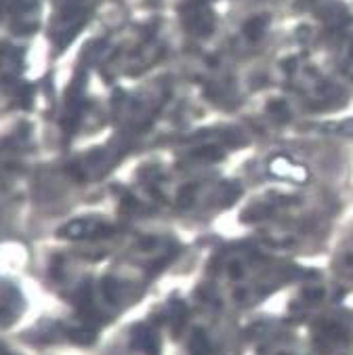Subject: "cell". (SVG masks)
<instances>
[{
	"mask_svg": "<svg viewBox=\"0 0 353 355\" xmlns=\"http://www.w3.org/2000/svg\"><path fill=\"white\" fill-rule=\"evenodd\" d=\"M265 28H267V17H252L246 21V26H244V34L248 40H259L265 32Z\"/></svg>",
	"mask_w": 353,
	"mask_h": 355,
	"instance_id": "obj_9",
	"label": "cell"
},
{
	"mask_svg": "<svg viewBox=\"0 0 353 355\" xmlns=\"http://www.w3.org/2000/svg\"><path fill=\"white\" fill-rule=\"evenodd\" d=\"M351 59H353V42H351Z\"/></svg>",
	"mask_w": 353,
	"mask_h": 355,
	"instance_id": "obj_22",
	"label": "cell"
},
{
	"mask_svg": "<svg viewBox=\"0 0 353 355\" xmlns=\"http://www.w3.org/2000/svg\"><path fill=\"white\" fill-rule=\"evenodd\" d=\"M132 345L137 349H141L145 355H158L160 353L158 334L147 326H135V330H132Z\"/></svg>",
	"mask_w": 353,
	"mask_h": 355,
	"instance_id": "obj_3",
	"label": "cell"
},
{
	"mask_svg": "<svg viewBox=\"0 0 353 355\" xmlns=\"http://www.w3.org/2000/svg\"><path fill=\"white\" fill-rule=\"evenodd\" d=\"M153 246H156V240L149 238V240H143V244H141V250H149V248H153Z\"/></svg>",
	"mask_w": 353,
	"mask_h": 355,
	"instance_id": "obj_18",
	"label": "cell"
},
{
	"mask_svg": "<svg viewBox=\"0 0 353 355\" xmlns=\"http://www.w3.org/2000/svg\"><path fill=\"white\" fill-rule=\"evenodd\" d=\"M320 130L328 132V135H337V137H353V118L343 122H326L320 126Z\"/></svg>",
	"mask_w": 353,
	"mask_h": 355,
	"instance_id": "obj_8",
	"label": "cell"
},
{
	"mask_svg": "<svg viewBox=\"0 0 353 355\" xmlns=\"http://www.w3.org/2000/svg\"><path fill=\"white\" fill-rule=\"evenodd\" d=\"M240 193H242V187L240 185H233V183L223 185V189H221V204H223V206H231L236 200L240 198Z\"/></svg>",
	"mask_w": 353,
	"mask_h": 355,
	"instance_id": "obj_12",
	"label": "cell"
},
{
	"mask_svg": "<svg viewBox=\"0 0 353 355\" xmlns=\"http://www.w3.org/2000/svg\"><path fill=\"white\" fill-rule=\"evenodd\" d=\"M101 290H103V297H105V301L107 303H112V305H116L118 303V292H120V286H118V282L114 280V278H103V282H101Z\"/></svg>",
	"mask_w": 353,
	"mask_h": 355,
	"instance_id": "obj_11",
	"label": "cell"
},
{
	"mask_svg": "<svg viewBox=\"0 0 353 355\" xmlns=\"http://www.w3.org/2000/svg\"><path fill=\"white\" fill-rule=\"evenodd\" d=\"M316 15L322 21H328V24H347L349 21V19L341 21V17H347V15H345V5L339 3V0H326V3H322L316 9Z\"/></svg>",
	"mask_w": 353,
	"mask_h": 355,
	"instance_id": "obj_5",
	"label": "cell"
},
{
	"mask_svg": "<svg viewBox=\"0 0 353 355\" xmlns=\"http://www.w3.org/2000/svg\"><path fill=\"white\" fill-rule=\"evenodd\" d=\"M295 65H297V59H288V61H284V70L286 72H292Z\"/></svg>",
	"mask_w": 353,
	"mask_h": 355,
	"instance_id": "obj_19",
	"label": "cell"
},
{
	"mask_svg": "<svg viewBox=\"0 0 353 355\" xmlns=\"http://www.w3.org/2000/svg\"><path fill=\"white\" fill-rule=\"evenodd\" d=\"M114 233L112 227L107 225H99L95 221H86V219H78V221H72V223L63 225L57 235L59 238H68V240H82V238H103V235H109Z\"/></svg>",
	"mask_w": 353,
	"mask_h": 355,
	"instance_id": "obj_2",
	"label": "cell"
},
{
	"mask_svg": "<svg viewBox=\"0 0 353 355\" xmlns=\"http://www.w3.org/2000/svg\"><path fill=\"white\" fill-rule=\"evenodd\" d=\"M246 299V290H236V301H244Z\"/></svg>",
	"mask_w": 353,
	"mask_h": 355,
	"instance_id": "obj_20",
	"label": "cell"
},
{
	"mask_svg": "<svg viewBox=\"0 0 353 355\" xmlns=\"http://www.w3.org/2000/svg\"><path fill=\"white\" fill-rule=\"evenodd\" d=\"M343 265H345V267H351V265H353V254H347L345 261H343Z\"/></svg>",
	"mask_w": 353,
	"mask_h": 355,
	"instance_id": "obj_21",
	"label": "cell"
},
{
	"mask_svg": "<svg viewBox=\"0 0 353 355\" xmlns=\"http://www.w3.org/2000/svg\"><path fill=\"white\" fill-rule=\"evenodd\" d=\"M269 172L280 176V179H295V181H303L307 176V170L303 166L292 164L288 158H284V156H278L269 162Z\"/></svg>",
	"mask_w": 353,
	"mask_h": 355,
	"instance_id": "obj_4",
	"label": "cell"
},
{
	"mask_svg": "<svg viewBox=\"0 0 353 355\" xmlns=\"http://www.w3.org/2000/svg\"><path fill=\"white\" fill-rule=\"evenodd\" d=\"M267 109H269V114H273L280 122L288 120V116H290V109H288V105H286L284 101H271Z\"/></svg>",
	"mask_w": 353,
	"mask_h": 355,
	"instance_id": "obj_14",
	"label": "cell"
},
{
	"mask_svg": "<svg viewBox=\"0 0 353 355\" xmlns=\"http://www.w3.org/2000/svg\"><path fill=\"white\" fill-rule=\"evenodd\" d=\"M210 353H212V347L208 337L202 330H193L189 339V355H210Z\"/></svg>",
	"mask_w": 353,
	"mask_h": 355,
	"instance_id": "obj_7",
	"label": "cell"
},
{
	"mask_svg": "<svg viewBox=\"0 0 353 355\" xmlns=\"http://www.w3.org/2000/svg\"><path fill=\"white\" fill-rule=\"evenodd\" d=\"M3 355H9V353H5V351H3Z\"/></svg>",
	"mask_w": 353,
	"mask_h": 355,
	"instance_id": "obj_23",
	"label": "cell"
},
{
	"mask_svg": "<svg viewBox=\"0 0 353 355\" xmlns=\"http://www.w3.org/2000/svg\"><path fill=\"white\" fill-rule=\"evenodd\" d=\"M269 208L267 206H250L248 210H244V212H242V221H244V223H250V221H261V219H265V216H269Z\"/></svg>",
	"mask_w": 353,
	"mask_h": 355,
	"instance_id": "obj_13",
	"label": "cell"
},
{
	"mask_svg": "<svg viewBox=\"0 0 353 355\" xmlns=\"http://www.w3.org/2000/svg\"><path fill=\"white\" fill-rule=\"evenodd\" d=\"M242 273H244V269H242L240 263H231V265H229V275H231V280H240Z\"/></svg>",
	"mask_w": 353,
	"mask_h": 355,
	"instance_id": "obj_17",
	"label": "cell"
},
{
	"mask_svg": "<svg viewBox=\"0 0 353 355\" xmlns=\"http://www.w3.org/2000/svg\"><path fill=\"white\" fill-rule=\"evenodd\" d=\"M65 334H68L70 341H74L76 345H93L97 341V332L93 328H88V326H72L65 330Z\"/></svg>",
	"mask_w": 353,
	"mask_h": 355,
	"instance_id": "obj_6",
	"label": "cell"
},
{
	"mask_svg": "<svg viewBox=\"0 0 353 355\" xmlns=\"http://www.w3.org/2000/svg\"><path fill=\"white\" fill-rule=\"evenodd\" d=\"M324 288H307V290L303 292V297H305V301H309V303H316V301H320V299H324Z\"/></svg>",
	"mask_w": 353,
	"mask_h": 355,
	"instance_id": "obj_16",
	"label": "cell"
},
{
	"mask_svg": "<svg viewBox=\"0 0 353 355\" xmlns=\"http://www.w3.org/2000/svg\"><path fill=\"white\" fill-rule=\"evenodd\" d=\"M193 193H195V185H185L181 191H179V198H176V202H179V206H189L193 202Z\"/></svg>",
	"mask_w": 353,
	"mask_h": 355,
	"instance_id": "obj_15",
	"label": "cell"
},
{
	"mask_svg": "<svg viewBox=\"0 0 353 355\" xmlns=\"http://www.w3.org/2000/svg\"><path fill=\"white\" fill-rule=\"evenodd\" d=\"M191 156L198 160H206V162H219L223 158V149L217 147V145H204V147H198L191 151Z\"/></svg>",
	"mask_w": 353,
	"mask_h": 355,
	"instance_id": "obj_10",
	"label": "cell"
},
{
	"mask_svg": "<svg viewBox=\"0 0 353 355\" xmlns=\"http://www.w3.org/2000/svg\"><path fill=\"white\" fill-rule=\"evenodd\" d=\"M185 28L195 36H210L214 30V17L202 3H191L183 7Z\"/></svg>",
	"mask_w": 353,
	"mask_h": 355,
	"instance_id": "obj_1",
	"label": "cell"
}]
</instances>
